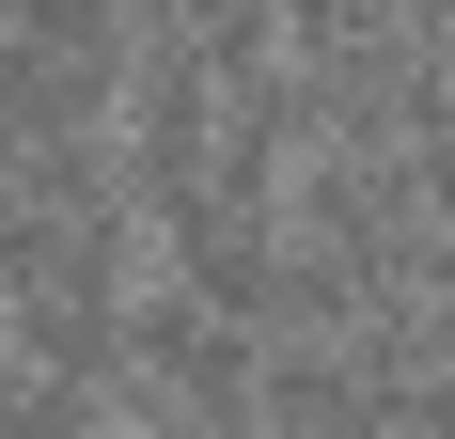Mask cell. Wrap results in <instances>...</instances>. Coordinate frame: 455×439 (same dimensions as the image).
<instances>
[{
    "instance_id": "1",
    "label": "cell",
    "mask_w": 455,
    "mask_h": 439,
    "mask_svg": "<svg viewBox=\"0 0 455 439\" xmlns=\"http://www.w3.org/2000/svg\"><path fill=\"white\" fill-rule=\"evenodd\" d=\"M251 377H267V330L220 314L204 283H126V424H251Z\"/></svg>"
},
{
    "instance_id": "2",
    "label": "cell",
    "mask_w": 455,
    "mask_h": 439,
    "mask_svg": "<svg viewBox=\"0 0 455 439\" xmlns=\"http://www.w3.org/2000/svg\"><path fill=\"white\" fill-rule=\"evenodd\" d=\"M299 235H315V251H346L377 299H393V283H424V267L455 251L440 204H424V157H409V141H315V157H299Z\"/></svg>"
},
{
    "instance_id": "3",
    "label": "cell",
    "mask_w": 455,
    "mask_h": 439,
    "mask_svg": "<svg viewBox=\"0 0 455 439\" xmlns=\"http://www.w3.org/2000/svg\"><path fill=\"white\" fill-rule=\"evenodd\" d=\"M393 408H377L362 346L346 330H267V377H251V439H377Z\"/></svg>"
},
{
    "instance_id": "4",
    "label": "cell",
    "mask_w": 455,
    "mask_h": 439,
    "mask_svg": "<svg viewBox=\"0 0 455 439\" xmlns=\"http://www.w3.org/2000/svg\"><path fill=\"white\" fill-rule=\"evenodd\" d=\"M126 110V79L110 63H63V47L0 32V141H47V126H110Z\"/></svg>"
},
{
    "instance_id": "5",
    "label": "cell",
    "mask_w": 455,
    "mask_h": 439,
    "mask_svg": "<svg viewBox=\"0 0 455 439\" xmlns=\"http://www.w3.org/2000/svg\"><path fill=\"white\" fill-rule=\"evenodd\" d=\"M377 16H409V0H283V32H299V47H346V32H377Z\"/></svg>"
},
{
    "instance_id": "6",
    "label": "cell",
    "mask_w": 455,
    "mask_h": 439,
    "mask_svg": "<svg viewBox=\"0 0 455 439\" xmlns=\"http://www.w3.org/2000/svg\"><path fill=\"white\" fill-rule=\"evenodd\" d=\"M188 16H235V0H141V32H188Z\"/></svg>"
},
{
    "instance_id": "7",
    "label": "cell",
    "mask_w": 455,
    "mask_h": 439,
    "mask_svg": "<svg viewBox=\"0 0 455 439\" xmlns=\"http://www.w3.org/2000/svg\"><path fill=\"white\" fill-rule=\"evenodd\" d=\"M126 439H251V424H126Z\"/></svg>"
}]
</instances>
